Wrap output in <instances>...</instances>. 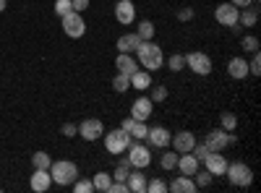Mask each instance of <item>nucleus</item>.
Returning a JSON list of instances; mask_svg holds the SVG:
<instances>
[{
	"label": "nucleus",
	"mask_w": 261,
	"mask_h": 193,
	"mask_svg": "<svg viewBox=\"0 0 261 193\" xmlns=\"http://www.w3.org/2000/svg\"><path fill=\"white\" fill-rule=\"evenodd\" d=\"M134 55L141 60V66H144L146 71H157V68H162V63H165L162 47L157 45V42H151V39L141 42V45H139V50H136Z\"/></svg>",
	"instance_id": "nucleus-1"
},
{
	"label": "nucleus",
	"mask_w": 261,
	"mask_h": 193,
	"mask_svg": "<svg viewBox=\"0 0 261 193\" xmlns=\"http://www.w3.org/2000/svg\"><path fill=\"white\" fill-rule=\"evenodd\" d=\"M50 178L58 185H73V180L79 178V167H76V162H68V159L53 162L50 164Z\"/></svg>",
	"instance_id": "nucleus-2"
},
{
	"label": "nucleus",
	"mask_w": 261,
	"mask_h": 193,
	"mask_svg": "<svg viewBox=\"0 0 261 193\" xmlns=\"http://www.w3.org/2000/svg\"><path fill=\"white\" fill-rule=\"evenodd\" d=\"M225 175H227V180L232 183V185H238V188H248L251 183H253V170L248 167V164H243V162H227V170H225Z\"/></svg>",
	"instance_id": "nucleus-3"
},
{
	"label": "nucleus",
	"mask_w": 261,
	"mask_h": 193,
	"mask_svg": "<svg viewBox=\"0 0 261 193\" xmlns=\"http://www.w3.org/2000/svg\"><path fill=\"white\" fill-rule=\"evenodd\" d=\"M235 141L238 139L232 136V131H225V128H212L204 136V144H206L209 152H225V146H230Z\"/></svg>",
	"instance_id": "nucleus-4"
},
{
	"label": "nucleus",
	"mask_w": 261,
	"mask_h": 193,
	"mask_svg": "<svg viewBox=\"0 0 261 193\" xmlns=\"http://www.w3.org/2000/svg\"><path fill=\"white\" fill-rule=\"evenodd\" d=\"M125 152H128V159H130V167H134V170H146L151 164V152H149V146H144L141 141L130 139Z\"/></svg>",
	"instance_id": "nucleus-5"
},
{
	"label": "nucleus",
	"mask_w": 261,
	"mask_h": 193,
	"mask_svg": "<svg viewBox=\"0 0 261 193\" xmlns=\"http://www.w3.org/2000/svg\"><path fill=\"white\" fill-rule=\"evenodd\" d=\"M128 144H130V133H125L123 128H115V131L105 133V149L110 154H125Z\"/></svg>",
	"instance_id": "nucleus-6"
},
{
	"label": "nucleus",
	"mask_w": 261,
	"mask_h": 193,
	"mask_svg": "<svg viewBox=\"0 0 261 193\" xmlns=\"http://www.w3.org/2000/svg\"><path fill=\"white\" fill-rule=\"evenodd\" d=\"M60 21H63V32L68 34L71 39H81V37L86 34V21L81 18V13H79V11L65 13Z\"/></svg>",
	"instance_id": "nucleus-7"
},
{
	"label": "nucleus",
	"mask_w": 261,
	"mask_h": 193,
	"mask_svg": "<svg viewBox=\"0 0 261 193\" xmlns=\"http://www.w3.org/2000/svg\"><path fill=\"white\" fill-rule=\"evenodd\" d=\"M186 66L196 73V76H209L212 73V58L201 50H193L186 55Z\"/></svg>",
	"instance_id": "nucleus-8"
},
{
	"label": "nucleus",
	"mask_w": 261,
	"mask_h": 193,
	"mask_svg": "<svg viewBox=\"0 0 261 193\" xmlns=\"http://www.w3.org/2000/svg\"><path fill=\"white\" fill-rule=\"evenodd\" d=\"M238 13H241V8H235L232 3H220L214 8V18H217V24H222L227 29L238 26Z\"/></svg>",
	"instance_id": "nucleus-9"
},
{
	"label": "nucleus",
	"mask_w": 261,
	"mask_h": 193,
	"mask_svg": "<svg viewBox=\"0 0 261 193\" xmlns=\"http://www.w3.org/2000/svg\"><path fill=\"white\" fill-rule=\"evenodd\" d=\"M102 133H105V125H102V120H97V118H86V120H81V125H79V136H81L84 141H97Z\"/></svg>",
	"instance_id": "nucleus-10"
},
{
	"label": "nucleus",
	"mask_w": 261,
	"mask_h": 193,
	"mask_svg": "<svg viewBox=\"0 0 261 193\" xmlns=\"http://www.w3.org/2000/svg\"><path fill=\"white\" fill-rule=\"evenodd\" d=\"M193 144H196V136H193L191 131H178V133H172V139H170V146L175 149L178 154H186V152H191V149H193Z\"/></svg>",
	"instance_id": "nucleus-11"
},
{
	"label": "nucleus",
	"mask_w": 261,
	"mask_h": 193,
	"mask_svg": "<svg viewBox=\"0 0 261 193\" xmlns=\"http://www.w3.org/2000/svg\"><path fill=\"white\" fill-rule=\"evenodd\" d=\"M170 139H172V133L167 131L165 125L149 128V133H146V141H149V146H157V149H167V146H170Z\"/></svg>",
	"instance_id": "nucleus-12"
},
{
	"label": "nucleus",
	"mask_w": 261,
	"mask_h": 193,
	"mask_svg": "<svg viewBox=\"0 0 261 193\" xmlns=\"http://www.w3.org/2000/svg\"><path fill=\"white\" fill-rule=\"evenodd\" d=\"M115 18L120 24H134L136 21V8H134V0H118L115 3Z\"/></svg>",
	"instance_id": "nucleus-13"
},
{
	"label": "nucleus",
	"mask_w": 261,
	"mask_h": 193,
	"mask_svg": "<svg viewBox=\"0 0 261 193\" xmlns=\"http://www.w3.org/2000/svg\"><path fill=\"white\" fill-rule=\"evenodd\" d=\"M151 107H154V102H151L149 97H139L134 104H130V118L146 123V120H149V115H151Z\"/></svg>",
	"instance_id": "nucleus-14"
},
{
	"label": "nucleus",
	"mask_w": 261,
	"mask_h": 193,
	"mask_svg": "<svg viewBox=\"0 0 261 193\" xmlns=\"http://www.w3.org/2000/svg\"><path fill=\"white\" fill-rule=\"evenodd\" d=\"M204 167L209 170L212 175H225L227 159H225V154H220V152H209V154L204 157Z\"/></svg>",
	"instance_id": "nucleus-15"
},
{
	"label": "nucleus",
	"mask_w": 261,
	"mask_h": 193,
	"mask_svg": "<svg viewBox=\"0 0 261 193\" xmlns=\"http://www.w3.org/2000/svg\"><path fill=\"white\" fill-rule=\"evenodd\" d=\"M115 68H118V73L130 76V73H136V71H139V60L130 55V52H118V58H115Z\"/></svg>",
	"instance_id": "nucleus-16"
},
{
	"label": "nucleus",
	"mask_w": 261,
	"mask_h": 193,
	"mask_svg": "<svg viewBox=\"0 0 261 193\" xmlns=\"http://www.w3.org/2000/svg\"><path fill=\"white\" fill-rule=\"evenodd\" d=\"M29 185H32V190H37V193H45V190H50V185H53L50 170H37V167H34V175H32Z\"/></svg>",
	"instance_id": "nucleus-17"
},
{
	"label": "nucleus",
	"mask_w": 261,
	"mask_h": 193,
	"mask_svg": "<svg viewBox=\"0 0 261 193\" xmlns=\"http://www.w3.org/2000/svg\"><path fill=\"white\" fill-rule=\"evenodd\" d=\"M139 45H141V37H139L136 32L123 34V37H118V42H115V47H118L120 52H130V55L139 50Z\"/></svg>",
	"instance_id": "nucleus-18"
},
{
	"label": "nucleus",
	"mask_w": 261,
	"mask_h": 193,
	"mask_svg": "<svg viewBox=\"0 0 261 193\" xmlns=\"http://www.w3.org/2000/svg\"><path fill=\"white\" fill-rule=\"evenodd\" d=\"M199 164H201L199 159H196L191 152H186V154H178V164H175V167L180 170L183 175H188V178H191V175L196 173V170H199Z\"/></svg>",
	"instance_id": "nucleus-19"
},
{
	"label": "nucleus",
	"mask_w": 261,
	"mask_h": 193,
	"mask_svg": "<svg viewBox=\"0 0 261 193\" xmlns=\"http://www.w3.org/2000/svg\"><path fill=\"white\" fill-rule=\"evenodd\" d=\"M227 73H230L235 81L246 78V76H248V60H246V58H232V60L227 63Z\"/></svg>",
	"instance_id": "nucleus-20"
},
{
	"label": "nucleus",
	"mask_w": 261,
	"mask_h": 193,
	"mask_svg": "<svg viewBox=\"0 0 261 193\" xmlns=\"http://www.w3.org/2000/svg\"><path fill=\"white\" fill-rule=\"evenodd\" d=\"M167 190H172V193H196L199 188H196V183H193V178H188V175H180V178H175L170 185H167Z\"/></svg>",
	"instance_id": "nucleus-21"
},
{
	"label": "nucleus",
	"mask_w": 261,
	"mask_h": 193,
	"mask_svg": "<svg viewBox=\"0 0 261 193\" xmlns=\"http://www.w3.org/2000/svg\"><path fill=\"white\" fill-rule=\"evenodd\" d=\"M151 87V71H136V73H130V89H139V92H144V89H149Z\"/></svg>",
	"instance_id": "nucleus-22"
},
{
	"label": "nucleus",
	"mask_w": 261,
	"mask_h": 193,
	"mask_svg": "<svg viewBox=\"0 0 261 193\" xmlns=\"http://www.w3.org/2000/svg\"><path fill=\"white\" fill-rule=\"evenodd\" d=\"M128 190L130 193H144L146 190V175H141V170H134V173H128Z\"/></svg>",
	"instance_id": "nucleus-23"
},
{
	"label": "nucleus",
	"mask_w": 261,
	"mask_h": 193,
	"mask_svg": "<svg viewBox=\"0 0 261 193\" xmlns=\"http://www.w3.org/2000/svg\"><path fill=\"white\" fill-rule=\"evenodd\" d=\"M256 21H258V11L256 8H241V13H238V24L241 26H256Z\"/></svg>",
	"instance_id": "nucleus-24"
},
{
	"label": "nucleus",
	"mask_w": 261,
	"mask_h": 193,
	"mask_svg": "<svg viewBox=\"0 0 261 193\" xmlns=\"http://www.w3.org/2000/svg\"><path fill=\"white\" fill-rule=\"evenodd\" d=\"M92 183H94V190H107V185L113 183V175L105 173V170H99V173L92 178Z\"/></svg>",
	"instance_id": "nucleus-25"
},
{
	"label": "nucleus",
	"mask_w": 261,
	"mask_h": 193,
	"mask_svg": "<svg viewBox=\"0 0 261 193\" xmlns=\"http://www.w3.org/2000/svg\"><path fill=\"white\" fill-rule=\"evenodd\" d=\"M191 178H193V183H196V188H199V190H201V188H209L212 180H214V175L209 173V170H206V173H199V170H196Z\"/></svg>",
	"instance_id": "nucleus-26"
},
{
	"label": "nucleus",
	"mask_w": 261,
	"mask_h": 193,
	"mask_svg": "<svg viewBox=\"0 0 261 193\" xmlns=\"http://www.w3.org/2000/svg\"><path fill=\"white\" fill-rule=\"evenodd\" d=\"M113 89H115L118 94H125V92L130 89V76H125V73H118V76L113 78Z\"/></svg>",
	"instance_id": "nucleus-27"
},
{
	"label": "nucleus",
	"mask_w": 261,
	"mask_h": 193,
	"mask_svg": "<svg viewBox=\"0 0 261 193\" xmlns=\"http://www.w3.org/2000/svg\"><path fill=\"white\" fill-rule=\"evenodd\" d=\"M32 164H34L37 170H50L53 159H50L47 152H37V154H32Z\"/></svg>",
	"instance_id": "nucleus-28"
},
{
	"label": "nucleus",
	"mask_w": 261,
	"mask_h": 193,
	"mask_svg": "<svg viewBox=\"0 0 261 193\" xmlns=\"http://www.w3.org/2000/svg\"><path fill=\"white\" fill-rule=\"evenodd\" d=\"M154 24H151V21H141V24H139V37H141V42H146V39H154Z\"/></svg>",
	"instance_id": "nucleus-29"
},
{
	"label": "nucleus",
	"mask_w": 261,
	"mask_h": 193,
	"mask_svg": "<svg viewBox=\"0 0 261 193\" xmlns=\"http://www.w3.org/2000/svg\"><path fill=\"white\" fill-rule=\"evenodd\" d=\"M183 66H186V55L175 52V55H170V58H167V68H170L172 73H178V71H183Z\"/></svg>",
	"instance_id": "nucleus-30"
},
{
	"label": "nucleus",
	"mask_w": 261,
	"mask_h": 193,
	"mask_svg": "<svg viewBox=\"0 0 261 193\" xmlns=\"http://www.w3.org/2000/svg\"><path fill=\"white\" fill-rule=\"evenodd\" d=\"M146 133H149V125H146V123H141V120H136V125L130 128V139H134V141H144V139H146Z\"/></svg>",
	"instance_id": "nucleus-31"
},
{
	"label": "nucleus",
	"mask_w": 261,
	"mask_h": 193,
	"mask_svg": "<svg viewBox=\"0 0 261 193\" xmlns=\"http://www.w3.org/2000/svg\"><path fill=\"white\" fill-rule=\"evenodd\" d=\"M241 47L246 50V52H258V37H253V34H246L243 39H241Z\"/></svg>",
	"instance_id": "nucleus-32"
},
{
	"label": "nucleus",
	"mask_w": 261,
	"mask_h": 193,
	"mask_svg": "<svg viewBox=\"0 0 261 193\" xmlns=\"http://www.w3.org/2000/svg\"><path fill=\"white\" fill-rule=\"evenodd\" d=\"M175 164H178V152L170 149V152L162 154V170H175Z\"/></svg>",
	"instance_id": "nucleus-33"
},
{
	"label": "nucleus",
	"mask_w": 261,
	"mask_h": 193,
	"mask_svg": "<svg viewBox=\"0 0 261 193\" xmlns=\"http://www.w3.org/2000/svg\"><path fill=\"white\" fill-rule=\"evenodd\" d=\"M220 125L225 128V131H235V128H238L235 113H222V115H220Z\"/></svg>",
	"instance_id": "nucleus-34"
},
{
	"label": "nucleus",
	"mask_w": 261,
	"mask_h": 193,
	"mask_svg": "<svg viewBox=\"0 0 261 193\" xmlns=\"http://www.w3.org/2000/svg\"><path fill=\"white\" fill-rule=\"evenodd\" d=\"M146 190H149V193H165V190H167V183H165L162 178H151V180L146 183Z\"/></svg>",
	"instance_id": "nucleus-35"
},
{
	"label": "nucleus",
	"mask_w": 261,
	"mask_h": 193,
	"mask_svg": "<svg viewBox=\"0 0 261 193\" xmlns=\"http://www.w3.org/2000/svg\"><path fill=\"white\" fill-rule=\"evenodd\" d=\"M251 63H248V76H261V55L258 52H251Z\"/></svg>",
	"instance_id": "nucleus-36"
},
{
	"label": "nucleus",
	"mask_w": 261,
	"mask_h": 193,
	"mask_svg": "<svg viewBox=\"0 0 261 193\" xmlns=\"http://www.w3.org/2000/svg\"><path fill=\"white\" fill-rule=\"evenodd\" d=\"M73 190H76V193H92V190H94V183L76 178V180H73Z\"/></svg>",
	"instance_id": "nucleus-37"
},
{
	"label": "nucleus",
	"mask_w": 261,
	"mask_h": 193,
	"mask_svg": "<svg viewBox=\"0 0 261 193\" xmlns=\"http://www.w3.org/2000/svg\"><path fill=\"white\" fill-rule=\"evenodd\" d=\"M149 99L151 102H165L167 99V87H165V84H157V87L151 89V97Z\"/></svg>",
	"instance_id": "nucleus-38"
},
{
	"label": "nucleus",
	"mask_w": 261,
	"mask_h": 193,
	"mask_svg": "<svg viewBox=\"0 0 261 193\" xmlns=\"http://www.w3.org/2000/svg\"><path fill=\"white\" fill-rule=\"evenodd\" d=\"M73 11V6H71V0H55V13L63 18L65 13H71Z\"/></svg>",
	"instance_id": "nucleus-39"
},
{
	"label": "nucleus",
	"mask_w": 261,
	"mask_h": 193,
	"mask_svg": "<svg viewBox=\"0 0 261 193\" xmlns=\"http://www.w3.org/2000/svg\"><path fill=\"white\" fill-rule=\"evenodd\" d=\"M60 133H63L65 139H73V136L79 133V125H76V123H63V128H60Z\"/></svg>",
	"instance_id": "nucleus-40"
},
{
	"label": "nucleus",
	"mask_w": 261,
	"mask_h": 193,
	"mask_svg": "<svg viewBox=\"0 0 261 193\" xmlns=\"http://www.w3.org/2000/svg\"><path fill=\"white\" fill-rule=\"evenodd\" d=\"M128 173H130V167L118 164V167H115V173H113V180H128Z\"/></svg>",
	"instance_id": "nucleus-41"
},
{
	"label": "nucleus",
	"mask_w": 261,
	"mask_h": 193,
	"mask_svg": "<svg viewBox=\"0 0 261 193\" xmlns=\"http://www.w3.org/2000/svg\"><path fill=\"white\" fill-rule=\"evenodd\" d=\"M71 6H73V11L84 13L86 8H89V0H71Z\"/></svg>",
	"instance_id": "nucleus-42"
},
{
	"label": "nucleus",
	"mask_w": 261,
	"mask_h": 193,
	"mask_svg": "<svg viewBox=\"0 0 261 193\" xmlns=\"http://www.w3.org/2000/svg\"><path fill=\"white\" fill-rule=\"evenodd\" d=\"M193 18V8H180L178 11V21H191Z\"/></svg>",
	"instance_id": "nucleus-43"
},
{
	"label": "nucleus",
	"mask_w": 261,
	"mask_h": 193,
	"mask_svg": "<svg viewBox=\"0 0 261 193\" xmlns=\"http://www.w3.org/2000/svg\"><path fill=\"white\" fill-rule=\"evenodd\" d=\"M134 125H136V120H134V118H130V115H128V118H125V120L120 123V128H123V131H125V133H130V128H134Z\"/></svg>",
	"instance_id": "nucleus-44"
},
{
	"label": "nucleus",
	"mask_w": 261,
	"mask_h": 193,
	"mask_svg": "<svg viewBox=\"0 0 261 193\" xmlns=\"http://www.w3.org/2000/svg\"><path fill=\"white\" fill-rule=\"evenodd\" d=\"M230 3L235 8H248V6H253V0H230Z\"/></svg>",
	"instance_id": "nucleus-45"
},
{
	"label": "nucleus",
	"mask_w": 261,
	"mask_h": 193,
	"mask_svg": "<svg viewBox=\"0 0 261 193\" xmlns=\"http://www.w3.org/2000/svg\"><path fill=\"white\" fill-rule=\"evenodd\" d=\"M6 8H8V0H0V13H3Z\"/></svg>",
	"instance_id": "nucleus-46"
}]
</instances>
